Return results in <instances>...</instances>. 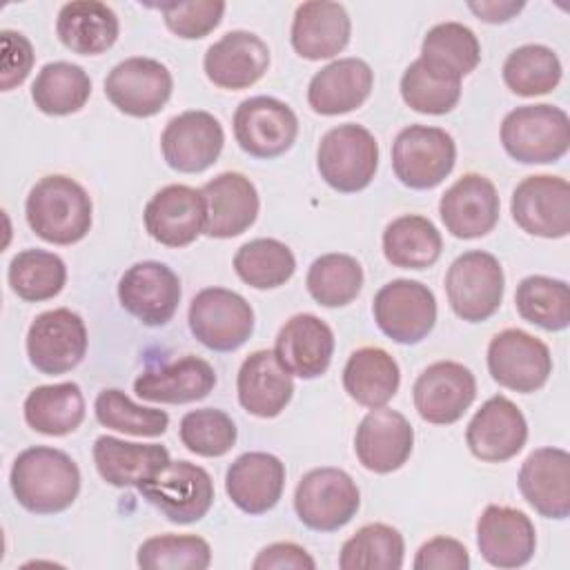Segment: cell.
<instances>
[{"mask_svg":"<svg viewBox=\"0 0 570 570\" xmlns=\"http://www.w3.org/2000/svg\"><path fill=\"white\" fill-rule=\"evenodd\" d=\"M9 481L16 501L36 514H58L80 492V470L73 459L47 445L22 450L11 465Z\"/></svg>","mask_w":570,"mask_h":570,"instance_id":"1","label":"cell"},{"mask_svg":"<svg viewBox=\"0 0 570 570\" xmlns=\"http://www.w3.org/2000/svg\"><path fill=\"white\" fill-rule=\"evenodd\" d=\"M24 214L31 232L42 240L73 245L89 234L91 198L73 178L51 174L29 189Z\"/></svg>","mask_w":570,"mask_h":570,"instance_id":"2","label":"cell"},{"mask_svg":"<svg viewBox=\"0 0 570 570\" xmlns=\"http://www.w3.org/2000/svg\"><path fill=\"white\" fill-rule=\"evenodd\" d=\"M501 142L517 163H557L570 147V118L561 107L546 102L517 107L501 122Z\"/></svg>","mask_w":570,"mask_h":570,"instance_id":"3","label":"cell"},{"mask_svg":"<svg viewBox=\"0 0 570 570\" xmlns=\"http://www.w3.org/2000/svg\"><path fill=\"white\" fill-rule=\"evenodd\" d=\"M321 178L341 194L365 189L379 167V142L370 129L345 122L330 129L316 151Z\"/></svg>","mask_w":570,"mask_h":570,"instance_id":"4","label":"cell"},{"mask_svg":"<svg viewBox=\"0 0 570 570\" xmlns=\"http://www.w3.org/2000/svg\"><path fill=\"white\" fill-rule=\"evenodd\" d=\"M505 276L497 256L472 249L452 261L445 274V294L452 312L468 323L488 321L503 301Z\"/></svg>","mask_w":570,"mask_h":570,"instance_id":"5","label":"cell"},{"mask_svg":"<svg viewBox=\"0 0 570 570\" xmlns=\"http://www.w3.org/2000/svg\"><path fill=\"white\" fill-rule=\"evenodd\" d=\"M456 160L454 138L441 127L410 125L392 142V169L410 189L441 185Z\"/></svg>","mask_w":570,"mask_h":570,"instance_id":"6","label":"cell"},{"mask_svg":"<svg viewBox=\"0 0 570 570\" xmlns=\"http://www.w3.org/2000/svg\"><path fill=\"white\" fill-rule=\"evenodd\" d=\"M361 494L354 479L338 468H314L294 490V510L303 525L334 532L358 512Z\"/></svg>","mask_w":570,"mask_h":570,"instance_id":"7","label":"cell"},{"mask_svg":"<svg viewBox=\"0 0 570 570\" xmlns=\"http://www.w3.org/2000/svg\"><path fill=\"white\" fill-rule=\"evenodd\" d=\"M191 334L214 352L238 350L254 332V309L236 292L205 287L189 303Z\"/></svg>","mask_w":570,"mask_h":570,"instance_id":"8","label":"cell"},{"mask_svg":"<svg viewBox=\"0 0 570 570\" xmlns=\"http://www.w3.org/2000/svg\"><path fill=\"white\" fill-rule=\"evenodd\" d=\"M379 330L401 345L423 341L436 323V298L419 281L396 278L383 285L372 303Z\"/></svg>","mask_w":570,"mask_h":570,"instance_id":"9","label":"cell"},{"mask_svg":"<svg viewBox=\"0 0 570 570\" xmlns=\"http://www.w3.org/2000/svg\"><path fill=\"white\" fill-rule=\"evenodd\" d=\"M490 376L508 390L530 394L546 385L552 372V356L543 341L510 327L492 336L488 345Z\"/></svg>","mask_w":570,"mask_h":570,"instance_id":"10","label":"cell"},{"mask_svg":"<svg viewBox=\"0 0 570 570\" xmlns=\"http://www.w3.org/2000/svg\"><path fill=\"white\" fill-rule=\"evenodd\" d=\"M87 352L85 321L67 309L56 307L33 318L27 332L29 363L42 374H65L73 370Z\"/></svg>","mask_w":570,"mask_h":570,"instance_id":"11","label":"cell"},{"mask_svg":"<svg viewBox=\"0 0 570 570\" xmlns=\"http://www.w3.org/2000/svg\"><path fill=\"white\" fill-rule=\"evenodd\" d=\"M167 521L185 525L200 521L214 503V481L209 472L189 461H169V465L138 490Z\"/></svg>","mask_w":570,"mask_h":570,"instance_id":"12","label":"cell"},{"mask_svg":"<svg viewBox=\"0 0 570 570\" xmlns=\"http://www.w3.org/2000/svg\"><path fill=\"white\" fill-rule=\"evenodd\" d=\"M174 80L169 69L154 58L134 56L118 62L105 78L109 102L134 118L156 116L169 100Z\"/></svg>","mask_w":570,"mask_h":570,"instance_id":"13","label":"cell"},{"mask_svg":"<svg viewBox=\"0 0 570 570\" xmlns=\"http://www.w3.org/2000/svg\"><path fill=\"white\" fill-rule=\"evenodd\" d=\"M234 136L243 151L269 160L294 145L298 136V118L283 100L254 96L236 107Z\"/></svg>","mask_w":570,"mask_h":570,"instance_id":"14","label":"cell"},{"mask_svg":"<svg viewBox=\"0 0 570 570\" xmlns=\"http://www.w3.org/2000/svg\"><path fill=\"white\" fill-rule=\"evenodd\" d=\"M510 212L523 232L563 238L570 232V185L561 176H528L514 187Z\"/></svg>","mask_w":570,"mask_h":570,"instance_id":"15","label":"cell"},{"mask_svg":"<svg viewBox=\"0 0 570 570\" xmlns=\"http://www.w3.org/2000/svg\"><path fill=\"white\" fill-rule=\"evenodd\" d=\"M225 145L220 122L203 109H189L174 116L160 136L165 163L180 174H200L209 169Z\"/></svg>","mask_w":570,"mask_h":570,"instance_id":"16","label":"cell"},{"mask_svg":"<svg viewBox=\"0 0 570 570\" xmlns=\"http://www.w3.org/2000/svg\"><path fill=\"white\" fill-rule=\"evenodd\" d=\"M419 416L434 425H450L463 416L476 396L474 374L456 361L428 365L412 387Z\"/></svg>","mask_w":570,"mask_h":570,"instance_id":"17","label":"cell"},{"mask_svg":"<svg viewBox=\"0 0 570 570\" xmlns=\"http://www.w3.org/2000/svg\"><path fill=\"white\" fill-rule=\"evenodd\" d=\"M118 301L142 325L158 327L171 321L178 309L180 281L165 263L142 261L120 276Z\"/></svg>","mask_w":570,"mask_h":570,"instance_id":"18","label":"cell"},{"mask_svg":"<svg viewBox=\"0 0 570 570\" xmlns=\"http://www.w3.org/2000/svg\"><path fill=\"white\" fill-rule=\"evenodd\" d=\"M528 423L521 410L503 394L490 396L470 419L465 443L470 452L488 463H501L521 452Z\"/></svg>","mask_w":570,"mask_h":570,"instance_id":"19","label":"cell"},{"mask_svg":"<svg viewBox=\"0 0 570 570\" xmlns=\"http://www.w3.org/2000/svg\"><path fill=\"white\" fill-rule=\"evenodd\" d=\"M145 229L167 247H185L205 232V203L200 189L167 185L145 205Z\"/></svg>","mask_w":570,"mask_h":570,"instance_id":"20","label":"cell"},{"mask_svg":"<svg viewBox=\"0 0 570 570\" xmlns=\"http://www.w3.org/2000/svg\"><path fill=\"white\" fill-rule=\"evenodd\" d=\"M414 430L410 421L390 407H374L363 416L354 434V452L361 465L376 474L399 470L412 454Z\"/></svg>","mask_w":570,"mask_h":570,"instance_id":"21","label":"cell"},{"mask_svg":"<svg viewBox=\"0 0 570 570\" xmlns=\"http://www.w3.org/2000/svg\"><path fill=\"white\" fill-rule=\"evenodd\" d=\"M476 546L494 568L525 566L537 548L534 523L517 508L492 503L476 521Z\"/></svg>","mask_w":570,"mask_h":570,"instance_id":"22","label":"cell"},{"mask_svg":"<svg viewBox=\"0 0 570 570\" xmlns=\"http://www.w3.org/2000/svg\"><path fill=\"white\" fill-rule=\"evenodd\" d=\"M499 194L490 178L481 174L461 176L439 200V216L456 238H479L494 229L499 220Z\"/></svg>","mask_w":570,"mask_h":570,"instance_id":"23","label":"cell"},{"mask_svg":"<svg viewBox=\"0 0 570 570\" xmlns=\"http://www.w3.org/2000/svg\"><path fill=\"white\" fill-rule=\"evenodd\" d=\"M205 232L212 238H232L249 229L258 216V191L238 171H223L200 187Z\"/></svg>","mask_w":570,"mask_h":570,"instance_id":"24","label":"cell"},{"mask_svg":"<svg viewBox=\"0 0 570 570\" xmlns=\"http://www.w3.org/2000/svg\"><path fill=\"white\" fill-rule=\"evenodd\" d=\"M519 490L534 512L546 519L570 514V454L561 448H539L519 470Z\"/></svg>","mask_w":570,"mask_h":570,"instance_id":"25","label":"cell"},{"mask_svg":"<svg viewBox=\"0 0 570 570\" xmlns=\"http://www.w3.org/2000/svg\"><path fill=\"white\" fill-rule=\"evenodd\" d=\"M269 67L267 45L252 31H229L218 38L203 58L205 76L220 89H247L258 82Z\"/></svg>","mask_w":570,"mask_h":570,"instance_id":"26","label":"cell"},{"mask_svg":"<svg viewBox=\"0 0 570 570\" xmlns=\"http://www.w3.org/2000/svg\"><path fill=\"white\" fill-rule=\"evenodd\" d=\"M274 354L298 379H318L334 354V334L316 314H296L276 334Z\"/></svg>","mask_w":570,"mask_h":570,"instance_id":"27","label":"cell"},{"mask_svg":"<svg viewBox=\"0 0 570 570\" xmlns=\"http://www.w3.org/2000/svg\"><path fill=\"white\" fill-rule=\"evenodd\" d=\"M285 488V465L269 452L240 454L225 474V492L247 514L272 510Z\"/></svg>","mask_w":570,"mask_h":570,"instance_id":"28","label":"cell"},{"mask_svg":"<svg viewBox=\"0 0 570 570\" xmlns=\"http://www.w3.org/2000/svg\"><path fill=\"white\" fill-rule=\"evenodd\" d=\"M94 461L98 474L116 488L140 490L154 481L167 465L169 452L156 443H129L116 436H98L94 441Z\"/></svg>","mask_w":570,"mask_h":570,"instance_id":"29","label":"cell"},{"mask_svg":"<svg viewBox=\"0 0 570 570\" xmlns=\"http://www.w3.org/2000/svg\"><path fill=\"white\" fill-rule=\"evenodd\" d=\"M352 33V22L343 4L327 0L303 2L292 20V47L305 60H323L341 53Z\"/></svg>","mask_w":570,"mask_h":570,"instance_id":"30","label":"cell"},{"mask_svg":"<svg viewBox=\"0 0 570 570\" xmlns=\"http://www.w3.org/2000/svg\"><path fill=\"white\" fill-rule=\"evenodd\" d=\"M236 390L245 412L261 419H274L292 401L294 381L276 358L274 350H258L243 361Z\"/></svg>","mask_w":570,"mask_h":570,"instance_id":"31","label":"cell"},{"mask_svg":"<svg viewBox=\"0 0 570 570\" xmlns=\"http://www.w3.org/2000/svg\"><path fill=\"white\" fill-rule=\"evenodd\" d=\"M216 385L214 367L200 356H183L160 367H149L134 381V392L151 403H194Z\"/></svg>","mask_w":570,"mask_h":570,"instance_id":"32","label":"cell"},{"mask_svg":"<svg viewBox=\"0 0 570 570\" xmlns=\"http://www.w3.org/2000/svg\"><path fill=\"white\" fill-rule=\"evenodd\" d=\"M374 85L370 65L361 58H338L316 71L307 87V102L321 116H338L361 107Z\"/></svg>","mask_w":570,"mask_h":570,"instance_id":"33","label":"cell"},{"mask_svg":"<svg viewBox=\"0 0 570 570\" xmlns=\"http://www.w3.org/2000/svg\"><path fill=\"white\" fill-rule=\"evenodd\" d=\"M118 16L98 0L67 2L58 11L56 33L60 42L80 56H98L118 40Z\"/></svg>","mask_w":570,"mask_h":570,"instance_id":"34","label":"cell"},{"mask_svg":"<svg viewBox=\"0 0 570 570\" xmlns=\"http://www.w3.org/2000/svg\"><path fill=\"white\" fill-rule=\"evenodd\" d=\"M401 372L383 347H361L350 354L343 367V387L358 405L383 407L396 394Z\"/></svg>","mask_w":570,"mask_h":570,"instance_id":"35","label":"cell"},{"mask_svg":"<svg viewBox=\"0 0 570 570\" xmlns=\"http://www.w3.org/2000/svg\"><path fill=\"white\" fill-rule=\"evenodd\" d=\"M85 419V399L78 383L38 385L24 399V421L47 436H65Z\"/></svg>","mask_w":570,"mask_h":570,"instance_id":"36","label":"cell"},{"mask_svg":"<svg viewBox=\"0 0 570 570\" xmlns=\"http://www.w3.org/2000/svg\"><path fill=\"white\" fill-rule=\"evenodd\" d=\"M443 240L432 220L405 214L387 223L383 232V254L387 263L403 269H425L441 256Z\"/></svg>","mask_w":570,"mask_h":570,"instance_id":"37","label":"cell"},{"mask_svg":"<svg viewBox=\"0 0 570 570\" xmlns=\"http://www.w3.org/2000/svg\"><path fill=\"white\" fill-rule=\"evenodd\" d=\"M419 58L430 69L461 80L476 69L481 60V45L470 27L461 22H441L425 33Z\"/></svg>","mask_w":570,"mask_h":570,"instance_id":"38","label":"cell"},{"mask_svg":"<svg viewBox=\"0 0 570 570\" xmlns=\"http://www.w3.org/2000/svg\"><path fill=\"white\" fill-rule=\"evenodd\" d=\"M91 96V80L80 65L47 62L31 87V98L42 114L67 116L85 107Z\"/></svg>","mask_w":570,"mask_h":570,"instance_id":"39","label":"cell"},{"mask_svg":"<svg viewBox=\"0 0 570 570\" xmlns=\"http://www.w3.org/2000/svg\"><path fill=\"white\" fill-rule=\"evenodd\" d=\"M514 305L523 321L548 332L570 325V289L566 281L550 276H525L514 292Z\"/></svg>","mask_w":570,"mask_h":570,"instance_id":"40","label":"cell"},{"mask_svg":"<svg viewBox=\"0 0 570 570\" xmlns=\"http://www.w3.org/2000/svg\"><path fill=\"white\" fill-rule=\"evenodd\" d=\"M405 543L396 528L387 523H367L352 534L338 554L343 570H399L403 566Z\"/></svg>","mask_w":570,"mask_h":570,"instance_id":"41","label":"cell"},{"mask_svg":"<svg viewBox=\"0 0 570 570\" xmlns=\"http://www.w3.org/2000/svg\"><path fill=\"white\" fill-rule=\"evenodd\" d=\"M234 272L254 289H274L294 276L296 258L276 238H254L234 254Z\"/></svg>","mask_w":570,"mask_h":570,"instance_id":"42","label":"cell"},{"mask_svg":"<svg viewBox=\"0 0 570 570\" xmlns=\"http://www.w3.org/2000/svg\"><path fill=\"white\" fill-rule=\"evenodd\" d=\"M7 278L13 294L22 301L38 303L60 294L67 281V267L53 252L22 249L11 258Z\"/></svg>","mask_w":570,"mask_h":570,"instance_id":"43","label":"cell"},{"mask_svg":"<svg viewBox=\"0 0 570 570\" xmlns=\"http://www.w3.org/2000/svg\"><path fill=\"white\" fill-rule=\"evenodd\" d=\"M305 285L318 305L343 307L358 296L363 267L350 254H323L309 265Z\"/></svg>","mask_w":570,"mask_h":570,"instance_id":"44","label":"cell"},{"mask_svg":"<svg viewBox=\"0 0 570 570\" xmlns=\"http://www.w3.org/2000/svg\"><path fill=\"white\" fill-rule=\"evenodd\" d=\"M561 80V62L546 45H523L508 53L503 62V82L517 96H541Z\"/></svg>","mask_w":570,"mask_h":570,"instance_id":"45","label":"cell"},{"mask_svg":"<svg viewBox=\"0 0 570 570\" xmlns=\"http://www.w3.org/2000/svg\"><path fill=\"white\" fill-rule=\"evenodd\" d=\"M401 98L419 114L441 116L456 107L461 98V80L448 78L416 58L401 76Z\"/></svg>","mask_w":570,"mask_h":570,"instance_id":"46","label":"cell"},{"mask_svg":"<svg viewBox=\"0 0 570 570\" xmlns=\"http://www.w3.org/2000/svg\"><path fill=\"white\" fill-rule=\"evenodd\" d=\"M94 412L100 425L134 436H160L169 425V414L165 410L136 405L116 387H107L96 396Z\"/></svg>","mask_w":570,"mask_h":570,"instance_id":"47","label":"cell"},{"mask_svg":"<svg viewBox=\"0 0 570 570\" xmlns=\"http://www.w3.org/2000/svg\"><path fill=\"white\" fill-rule=\"evenodd\" d=\"M136 563L142 570H205L212 548L196 534H158L140 543Z\"/></svg>","mask_w":570,"mask_h":570,"instance_id":"48","label":"cell"},{"mask_svg":"<svg viewBox=\"0 0 570 570\" xmlns=\"http://www.w3.org/2000/svg\"><path fill=\"white\" fill-rule=\"evenodd\" d=\"M236 425L232 416L216 407L191 410L180 419V441L198 456H223L236 443Z\"/></svg>","mask_w":570,"mask_h":570,"instance_id":"49","label":"cell"},{"mask_svg":"<svg viewBox=\"0 0 570 570\" xmlns=\"http://www.w3.org/2000/svg\"><path fill=\"white\" fill-rule=\"evenodd\" d=\"M158 9L171 33L185 40H198L220 24L225 13V2L220 0L165 2V4H158Z\"/></svg>","mask_w":570,"mask_h":570,"instance_id":"50","label":"cell"},{"mask_svg":"<svg viewBox=\"0 0 570 570\" xmlns=\"http://www.w3.org/2000/svg\"><path fill=\"white\" fill-rule=\"evenodd\" d=\"M0 40H2L0 87L2 91H9L27 80L33 67V47L20 31H11V29H4L0 33Z\"/></svg>","mask_w":570,"mask_h":570,"instance_id":"51","label":"cell"},{"mask_svg":"<svg viewBox=\"0 0 570 570\" xmlns=\"http://www.w3.org/2000/svg\"><path fill=\"white\" fill-rule=\"evenodd\" d=\"M412 566L416 570H468L470 554L461 541L452 537H434L416 550Z\"/></svg>","mask_w":570,"mask_h":570,"instance_id":"52","label":"cell"},{"mask_svg":"<svg viewBox=\"0 0 570 570\" xmlns=\"http://www.w3.org/2000/svg\"><path fill=\"white\" fill-rule=\"evenodd\" d=\"M254 570H283V568H292V570H314L316 561L309 557V552L296 543L289 541H278L272 546H265L256 559L252 561Z\"/></svg>","mask_w":570,"mask_h":570,"instance_id":"53","label":"cell"},{"mask_svg":"<svg viewBox=\"0 0 570 570\" xmlns=\"http://www.w3.org/2000/svg\"><path fill=\"white\" fill-rule=\"evenodd\" d=\"M468 9L479 16V20L497 24L514 18L523 9V2H468Z\"/></svg>","mask_w":570,"mask_h":570,"instance_id":"54","label":"cell"}]
</instances>
